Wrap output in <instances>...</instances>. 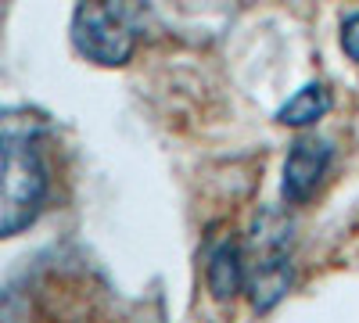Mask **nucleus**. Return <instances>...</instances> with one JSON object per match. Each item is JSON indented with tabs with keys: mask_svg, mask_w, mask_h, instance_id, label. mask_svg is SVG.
I'll use <instances>...</instances> for the list:
<instances>
[{
	"mask_svg": "<svg viewBox=\"0 0 359 323\" xmlns=\"http://www.w3.org/2000/svg\"><path fill=\"white\" fill-rule=\"evenodd\" d=\"M47 169L29 140H0V238L25 230L43 209Z\"/></svg>",
	"mask_w": 359,
	"mask_h": 323,
	"instance_id": "7ed1b4c3",
	"label": "nucleus"
},
{
	"mask_svg": "<svg viewBox=\"0 0 359 323\" xmlns=\"http://www.w3.org/2000/svg\"><path fill=\"white\" fill-rule=\"evenodd\" d=\"M208 287L219 302H230L245 291V255L237 238H219L208 252Z\"/></svg>",
	"mask_w": 359,
	"mask_h": 323,
	"instance_id": "39448f33",
	"label": "nucleus"
},
{
	"mask_svg": "<svg viewBox=\"0 0 359 323\" xmlns=\"http://www.w3.org/2000/svg\"><path fill=\"white\" fill-rule=\"evenodd\" d=\"M341 50L352 57V62H359V11L341 22Z\"/></svg>",
	"mask_w": 359,
	"mask_h": 323,
	"instance_id": "0eeeda50",
	"label": "nucleus"
},
{
	"mask_svg": "<svg viewBox=\"0 0 359 323\" xmlns=\"http://www.w3.org/2000/svg\"><path fill=\"white\" fill-rule=\"evenodd\" d=\"M147 22L144 0H79L72 15V43L94 65H126Z\"/></svg>",
	"mask_w": 359,
	"mask_h": 323,
	"instance_id": "f03ea898",
	"label": "nucleus"
},
{
	"mask_svg": "<svg viewBox=\"0 0 359 323\" xmlns=\"http://www.w3.org/2000/svg\"><path fill=\"white\" fill-rule=\"evenodd\" d=\"M327 111H331V90H327V83H309V86H302V90H294L277 108V123L306 130V126L320 123Z\"/></svg>",
	"mask_w": 359,
	"mask_h": 323,
	"instance_id": "423d86ee",
	"label": "nucleus"
},
{
	"mask_svg": "<svg viewBox=\"0 0 359 323\" xmlns=\"http://www.w3.org/2000/svg\"><path fill=\"white\" fill-rule=\"evenodd\" d=\"M331 144L320 137H302L294 140V148L284 158V172H280V194L287 205H306L309 198H316V191L327 180L331 169Z\"/></svg>",
	"mask_w": 359,
	"mask_h": 323,
	"instance_id": "20e7f679",
	"label": "nucleus"
},
{
	"mask_svg": "<svg viewBox=\"0 0 359 323\" xmlns=\"http://www.w3.org/2000/svg\"><path fill=\"white\" fill-rule=\"evenodd\" d=\"M245 255V295L255 312H269L284 302L294 280L291 223L277 209H262L241 245Z\"/></svg>",
	"mask_w": 359,
	"mask_h": 323,
	"instance_id": "f257e3e1",
	"label": "nucleus"
}]
</instances>
